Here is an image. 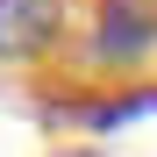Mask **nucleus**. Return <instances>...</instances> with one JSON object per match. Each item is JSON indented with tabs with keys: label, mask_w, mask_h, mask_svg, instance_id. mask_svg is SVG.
Masks as SVG:
<instances>
[{
	"label": "nucleus",
	"mask_w": 157,
	"mask_h": 157,
	"mask_svg": "<svg viewBox=\"0 0 157 157\" xmlns=\"http://www.w3.org/2000/svg\"><path fill=\"white\" fill-rule=\"evenodd\" d=\"M57 43V0H0V64H29Z\"/></svg>",
	"instance_id": "nucleus-1"
},
{
	"label": "nucleus",
	"mask_w": 157,
	"mask_h": 157,
	"mask_svg": "<svg viewBox=\"0 0 157 157\" xmlns=\"http://www.w3.org/2000/svg\"><path fill=\"white\" fill-rule=\"evenodd\" d=\"M150 43H157V7H143V0H107V7H100L93 50L107 64H136Z\"/></svg>",
	"instance_id": "nucleus-2"
}]
</instances>
